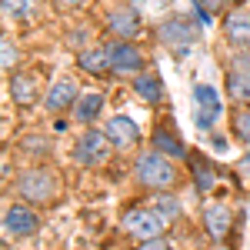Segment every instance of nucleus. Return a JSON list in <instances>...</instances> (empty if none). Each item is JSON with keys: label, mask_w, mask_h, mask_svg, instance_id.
Listing matches in <instances>:
<instances>
[{"label": "nucleus", "mask_w": 250, "mask_h": 250, "mask_svg": "<svg viewBox=\"0 0 250 250\" xmlns=\"http://www.w3.org/2000/svg\"><path fill=\"white\" fill-rule=\"evenodd\" d=\"M134 173H137V180H140L144 187H150V190H157V193L170 190L173 184H177V170H173V164L160 154V150H144V154H137Z\"/></svg>", "instance_id": "nucleus-1"}, {"label": "nucleus", "mask_w": 250, "mask_h": 250, "mask_svg": "<svg viewBox=\"0 0 250 250\" xmlns=\"http://www.w3.org/2000/svg\"><path fill=\"white\" fill-rule=\"evenodd\" d=\"M17 193L30 204H50L57 197V177L47 167H30L17 177Z\"/></svg>", "instance_id": "nucleus-2"}, {"label": "nucleus", "mask_w": 250, "mask_h": 250, "mask_svg": "<svg viewBox=\"0 0 250 250\" xmlns=\"http://www.w3.org/2000/svg\"><path fill=\"white\" fill-rule=\"evenodd\" d=\"M120 227L137 237L140 244H147V240H157V237H164V227H167V220L154 210V207H134V210H127L120 217Z\"/></svg>", "instance_id": "nucleus-3"}, {"label": "nucleus", "mask_w": 250, "mask_h": 250, "mask_svg": "<svg viewBox=\"0 0 250 250\" xmlns=\"http://www.w3.org/2000/svg\"><path fill=\"white\" fill-rule=\"evenodd\" d=\"M104 50H107V60H110V70L114 74H120V77L124 74H144V63L147 60L137 50L134 40H110Z\"/></svg>", "instance_id": "nucleus-4"}, {"label": "nucleus", "mask_w": 250, "mask_h": 250, "mask_svg": "<svg viewBox=\"0 0 250 250\" xmlns=\"http://www.w3.org/2000/svg\"><path fill=\"white\" fill-rule=\"evenodd\" d=\"M154 34H157V40H160L164 47H173V50H184V47H190L193 40L200 37V30H197L187 17H180V14H177V17L160 20Z\"/></svg>", "instance_id": "nucleus-5"}, {"label": "nucleus", "mask_w": 250, "mask_h": 250, "mask_svg": "<svg viewBox=\"0 0 250 250\" xmlns=\"http://www.w3.org/2000/svg\"><path fill=\"white\" fill-rule=\"evenodd\" d=\"M224 114V104H220V97L213 87L207 83H200L197 90H193V120H197V127L200 130H213L217 127V120Z\"/></svg>", "instance_id": "nucleus-6"}, {"label": "nucleus", "mask_w": 250, "mask_h": 250, "mask_svg": "<svg viewBox=\"0 0 250 250\" xmlns=\"http://www.w3.org/2000/svg\"><path fill=\"white\" fill-rule=\"evenodd\" d=\"M40 227L37 213L30 210V207H23V204H10L7 210H3V237L10 240H20V237H30V233Z\"/></svg>", "instance_id": "nucleus-7"}, {"label": "nucleus", "mask_w": 250, "mask_h": 250, "mask_svg": "<svg viewBox=\"0 0 250 250\" xmlns=\"http://www.w3.org/2000/svg\"><path fill=\"white\" fill-rule=\"evenodd\" d=\"M107 30L114 40H134L140 34V14L130 3H120L114 10H107Z\"/></svg>", "instance_id": "nucleus-8"}, {"label": "nucleus", "mask_w": 250, "mask_h": 250, "mask_svg": "<svg viewBox=\"0 0 250 250\" xmlns=\"http://www.w3.org/2000/svg\"><path fill=\"white\" fill-rule=\"evenodd\" d=\"M107 154H110V140H107L104 130H87V134L80 137L77 160L83 164V167H97V164H104Z\"/></svg>", "instance_id": "nucleus-9"}, {"label": "nucleus", "mask_w": 250, "mask_h": 250, "mask_svg": "<svg viewBox=\"0 0 250 250\" xmlns=\"http://www.w3.org/2000/svg\"><path fill=\"white\" fill-rule=\"evenodd\" d=\"M104 134L110 140V147L114 150H134V144L140 140V127H137L130 117H110L107 120V127H104Z\"/></svg>", "instance_id": "nucleus-10"}, {"label": "nucleus", "mask_w": 250, "mask_h": 250, "mask_svg": "<svg viewBox=\"0 0 250 250\" xmlns=\"http://www.w3.org/2000/svg\"><path fill=\"white\" fill-rule=\"evenodd\" d=\"M233 227V210L224 204V200H213L204 207V230L210 233L213 240H224Z\"/></svg>", "instance_id": "nucleus-11"}, {"label": "nucleus", "mask_w": 250, "mask_h": 250, "mask_svg": "<svg viewBox=\"0 0 250 250\" xmlns=\"http://www.w3.org/2000/svg\"><path fill=\"white\" fill-rule=\"evenodd\" d=\"M227 94L237 104L250 100V57H237L227 70Z\"/></svg>", "instance_id": "nucleus-12"}, {"label": "nucleus", "mask_w": 250, "mask_h": 250, "mask_svg": "<svg viewBox=\"0 0 250 250\" xmlns=\"http://www.w3.org/2000/svg\"><path fill=\"white\" fill-rule=\"evenodd\" d=\"M7 90H10V97H14V104L30 107V104H37V97H40V83H37V77H34V74L14 70V74H10V80H7Z\"/></svg>", "instance_id": "nucleus-13"}, {"label": "nucleus", "mask_w": 250, "mask_h": 250, "mask_svg": "<svg viewBox=\"0 0 250 250\" xmlns=\"http://www.w3.org/2000/svg\"><path fill=\"white\" fill-rule=\"evenodd\" d=\"M224 37L237 50L250 47V14L247 10H230L227 14V20H224Z\"/></svg>", "instance_id": "nucleus-14"}, {"label": "nucleus", "mask_w": 250, "mask_h": 250, "mask_svg": "<svg viewBox=\"0 0 250 250\" xmlns=\"http://www.w3.org/2000/svg\"><path fill=\"white\" fill-rule=\"evenodd\" d=\"M80 97V87L74 83V80H57L50 90H47V97H43V104H47V110H54V114H63L67 107H74Z\"/></svg>", "instance_id": "nucleus-15"}, {"label": "nucleus", "mask_w": 250, "mask_h": 250, "mask_svg": "<svg viewBox=\"0 0 250 250\" xmlns=\"http://www.w3.org/2000/svg\"><path fill=\"white\" fill-rule=\"evenodd\" d=\"M134 90H137V97L147 100V104H160V100L167 97L164 80H160L157 70H144V74H137V77H134Z\"/></svg>", "instance_id": "nucleus-16"}, {"label": "nucleus", "mask_w": 250, "mask_h": 250, "mask_svg": "<svg viewBox=\"0 0 250 250\" xmlns=\"http://www.w3.org/2000/svg\"><path fill=\"white\" fill-rule=\"evenodd\" d=\"M100 107H104V94L100 90H83L77 97V104L70 107V117L77 120V124H90L97 114H100Z\"/></svg>", "instance_id": "nucleus-17"}, {"label": "nucleus", "mask_w": 250, "mask_h": 250, "mask_svg": "<svg viewBox=\"0 0 250 250\" xmlns=\"http://www.w3.org/2000/svg\"><path fill=\"white\" fill-rule=\"evenodd\" d=\"M77 63H80V70H83V74H94V77L114 74L104 47H87V50H80V54H77Z\"/></svg>", "instance_id": "nucleus-18"}, {"label": "nucleus", "mask_w": 250, "mask_h": 250, "mask_svg": "<svg viewBox=\"0 0 250 250\" xmlns=\"http://www.w3.org/2000/svg\"><path fill=\"white\" fill-rule=\"evenodd\" d=\"M190 167H193V187H197L200 193H210L213 184H217V170H213V164L204 154H193L190 157Z\"/></svg>", "instance_id": "nucleus-19"}, {"label": "nucleus", "mask_w": 250, "mask_h": 250, "mask_svg": "<svg viewBox=\"0 0 250 250\" xmlns=\"http://www.w3.org/2000/svg\"><path fill=\"white\" fill-rule=\"evenodd\" d=\"M150 140H154V150H160L164 157H187L184 140H180L177 134H170V130H164V127H157Z\"/></svg>", "instance_id": "nucleus-20"}, {"label": "nucleus", "mask_w": 250, "mask_h": 250, "mask_svg": "<svg viewBox=\"0 0 250 250\" xmlns=\"http://www.w3.org/2000/svg\"><path fill=\"white\" fill-rule=\"evenodd\" d=\"M0 3H3V14L14 17V20H27L40 10L37 0H0Z\"/></svg>", "instance_id": "nucleus-21"}, {"label": "nucleus", "mask_w": 250, "mask_h": 250, "mask_svg": "<svg viewBox=\"0 0 250 250\" xmlns=\"http://www.w3.org/2000/svg\"><path fill=\"white\" fill-rule=\"evenodd\" d=\"M154 210L160 213V217H164L167 224H170V220H177V217H180V200H177L173 193L160 190V193L154 197Z\"/></svg>", "instance_id": "nucleus-22"}, {"label": "nucleus", "mask_w": 250, "mask_h": 250, "mask_svg": "<svg viewBox=\"0 0 250 250\" xmlns=\"http://www.w3.org/2000/svg\"><path fill=\"white\" fill-rule=\"evenodd\" d=\"M230 127H233V137H237L240 144H250V107H240V110L233 114Z\"/></svg>", "instance_id": "nucleus-23"}, {"label": "nucleus", "mask_w": 250, "mask_h": 250, "mask_svg": "<svg viewBox=\"0 0 250 250\" xmlns=\"http://www.w3.org/2000/svg\"><path fill=\"white\" fill-rule=\"evenodd\" d=\"M0 57H3V70H14V67H17L20 54H17V47H14V40H10V37L0 40Z\"/></svg>", "instance_id": "nucleus-24"}, {"label": "nucleus", "mask_w": 250, "mask_h": 250, "mask_svg": "<svg viewBox=\"0 0 250 250\" xmlns=\"http://www.w3.org/2000/svg\"><path fill=\"white\" fill-rule=\"evenodd\" d=\"M20 147H23L27 154H47V150H50L47 137H40V134H27L23 140H20Z\"/></svg>", "instance_id": "nucleus-25"}, {"label": "nucleus", "mask_w": 250, "mask_h": 250, "mask_svg": "<svg viewBox=\"0 0 250 250\" xmlns=\"http://www.w3.org/2000/svg\"><path fill=\"white\" fill-rule=\"evenodd\" d=\"M227 7V0H197V10H204V14H220Z\"/></svg>", "instance_id": "nucleus-26"}, {"label": "nucleus", "mask_w": 250, "mask_h": 250, "mask_svg": "<svg viewBox=\"0 0 250 250\" xmlns=\"http://www.w3.org/2000/svg\"><path fill=\"white\" fill-rule=\"evenodd\" d=\"M140 250H173L164 237H157V240H147V244H140Z\"/></svg>", "instance_id": "nucleus-27"}, {"label": "nucleus", "mask_w": 250, "mask_h": 250, "mask_svg": "<svg viewBox=\"0 0 250 250\" xmlns=\"http://www.w3.org/2000/svg\"><path fill=\"white\" fill-rule=\"evenodd\" d=\"M54 3H57L60 10H74V7H83L87 0H54Z\"/></svg>", "instance_id": "nucleus-28"}, {"label": "nucleus", "mask_w": 250, "mask_h": 250, "mask_svg": "<svg viewBox=\"0 0 250 250\" xmlns=\"http://www.w3.org/2000/svg\"><path fill=\"white\" fill-rule=\"evenodd\" d=\"M213 250H227V247H220V244H217V247H213Z\"/></svg>", "instance_id": "nucleus-29"}]
</instances>
